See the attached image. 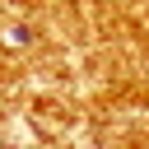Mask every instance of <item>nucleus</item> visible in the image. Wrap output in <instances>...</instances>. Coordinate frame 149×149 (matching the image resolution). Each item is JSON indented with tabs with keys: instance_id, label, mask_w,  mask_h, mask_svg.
I'll return each instance as SVG.
<instances>
[{
	"instance_id": "nucleus-1",
	"label": "nucleus",
	"mask_w": 149,
	"mask_h": 149,
	"mask_svg": "<svg viewBox=\"0 0 149 149\" xmlns=\"http://www.w3.org/2000/svg\"><path fill=\"white\" fill-rule=\"evenodd\" d=\"M9 42H14V47H28L33 33H28V28H9Z\"/></svg>"
}]
</instances>
